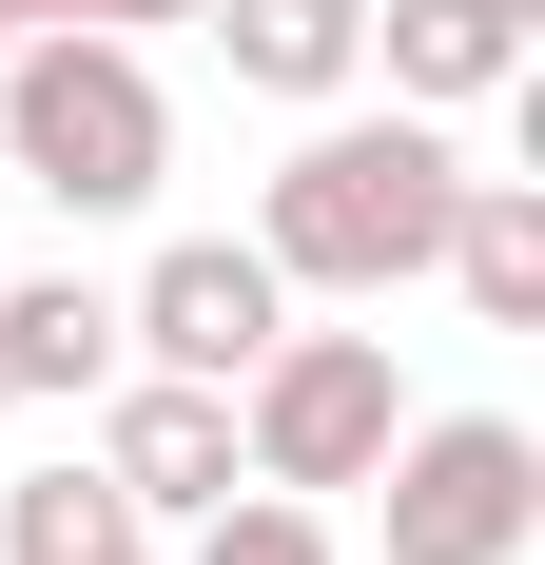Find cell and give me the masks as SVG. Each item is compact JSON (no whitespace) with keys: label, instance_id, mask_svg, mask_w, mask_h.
I'll use <instances>...</instances> for the list:
<instances>
[{"label":"cell","instance_id":"cell-1","mask_svg":"<svg viewBox=\"0 0 545 565\" xmlns=\"http://www.w3.org/2000/svg\"><path fill=\"white\" fill-rule=\"evenodd\" d=\"M448 195H468V157H448V117H351V98H312V137L272 157V195H254V254L292 292H351V312H389V292L448 254Z\"/></svg>","mask_w":545,"mask_h":565},{"label":"cell","instance_id":"cell-2","mask_svg":"<svg viewBox=\"0 0 545 565\" xmlns=\"http://www.w3.org/2000/svg\"><path fill=\"white\" fill-rule=\"evenodd\" d=\"M0 157H20V195H58V215H137L175 175V98H157L137 40L40 20V40H0Z\"/></svg>","mask_w":545,"mask_h":565},{"label":"cell","instance_id":"cell-3","mask_svg":"<svg viewBox=\"0 0 545 565\" xmlns=\"http://www.w3.org/2000/svg\"><path fill=\"white\" fill-rule=\"evenodd\" d=\"M389 488V565H526L545 546V429L526 409H409L371 449Z\"/></svg>","mask_w":545,"mask_h":565},{"label":"cell","instance_id":"cell-4","mask_svg":"<svg viewBox=\"0 0 545 565\" xmlns=\"http://www.w3.org/2000/svg\"><path fill=\"white\" fill-rule=\"evenodd\" d=\"M409 429V371H389V332H272L254 371H234V468L254 488H371V449Z\"/></svg>","mask_w":545,"mask_h":565},{"label":"cell","instance_id":"cell-5","mask_svg":"<svg viewBox=\"0 0 545 565\" xmlns=\"http://www.w3.org/2000/svg\"><path fill=\"white\" fill-rule=\"evenodd\" d=\"M272 332H292V274H272L254 234H175L157 274L117 292V351H137V371H195V391H234Z\"/></svg>","mask_w":545,"mask_h":565},{"label":"cell","instance_id":"cell-6","mask_svg":"<svg viewBox=\"0 0 545 565\" xmlns=\"http://www.w3.org/2000/svg\"><path fill=\"white\" fill-rule=\"evenodd\" d=\"M98 488H117L137 526H195L215 488H254V468H234V391H195V371H137V351H117V371H98Z\"/></svg>","mask_w":545,"mask_h":565},{"label":"cell","instance_id":"cell-7","mask_svg":"<svg viewBox=\"0 0 545 565\" xmlns=\"http://www.w3.org/2000/svg\"><path fill=\"white\" fill-rule=\"evenodd\" d=\"M371 58L409 117H468V98H526V20L506 0H371Z\"/></svg>","mask_w":545,"mask_h":565},{"label":"cell","instance_id":"cell-8","mask_svg":"<svg viewBox=\"0 0 545 565\" xmlns=\"http://www.w3.org/2000/svg\"><path fill=\"white\" fill-rule=\"evenodd\" d=\"M195 20H215V58L254 98H292V117L371 78V0H195Z\"/></svg>","mask_w":545,"mask_h":565},{"label":"cell","instance_id":"cell-9","mask_svg":"<svg viewBox=\"0 0 545 565\" xmlns=\"http://www.w3.org/2000/svg\"><path fill=\"white\" fill-rule=\"evenodd\" d=\"M117 371V292L98 274H0V409H58Z\"/></svg>","mask_w":545,"mask_h":565},{"label":"cell","instance_id":"cell-10","mask_svg":"<svg viewBox=\"0 0 545 565\" xmlns=\"http://www.w3.org/2000/svg\"><path fill=\"white\" fill-rule=\"evenodd\" d=\"M488 332H545V175H468L448 195V254H429Z\"/></svg>","mask_w":545,"mask_h":565},{"label":"cell","instance_id":"cell-11","mask_svg":"<svg viewBox=\"0 0 545 565\" xmlns=\"http://www.w3.org/2000/svg\"><path fill=\"white\" fill-rule=\"evenodd\" d=\"M117 526H137V508H117L98 468H20V488H0V565H98Z\"/></svg>","mask_w":545,"mask_h":565},{"label":"cell","instance_id":"cell-12","mask_svg":"<svg viewBox=\"0 0 545 565\" xmlns=\"http://www.w3.org/2000/svg\"><path fill=\"white\" fill-rule=\"evenodd\" d=\"M195 565H351V546H331L312 488H215L195 508Z\"/></svg>","mask_w":545,"mask_h":565},{"label":"cell","instance_id":"cell-13","mask_svg":"<svg viewBox=\"0 0 545 565\" xmlns=\"http://www.w3.org/2000/svg\"><path fill=\"white\" fill-rule=\"evenodd\" d=\"M58 20H98V40H157V20H195V0H58Z\"/></svg>","mask_w":545,"mask_h":565},{"label":"cell","instance_id":"cell-14","mask_svg":"<svg viewBox=\"0 0 545 565\" xmlns=\"http://www.w3.org/2000/svg\"><path fill=\"white\" fill-rule=\"evenodd\" d=\"M40 20H58V0H0V40H40Z\"/></svg>","mask_w":545,"mask_h":565},{"label":"cell","instance_id":"cell-15","mask_svg":"<svg viewBox=\"0 0 545 565\" xmlns=\"http://www.w3.org/2000/svg\"><path fill=\"white\" fill-rule=\"evenodd\" d=\"M98 565H157V546H137V526H117V546H98Z\"/></svg>","mask_w":545,"mask_h":565},{"label":"cell","instance_id":"cell-16","mask_svg":"<svg viewBox=\"0 0 545 565\" xmlns=\"http://www.w3.org/2000/svg\"><path fill=\"white\" fill-rule=\"evenodd\" d=\"M506 20H545V0H506Z\"/></svg>","mask_w":545,"mask_h":565}]
</instances>
